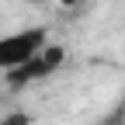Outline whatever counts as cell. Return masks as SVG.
Here are the masks:
<instances>
[{
  "label": "cell",
  "mask_w": 125,
  "mask_h": 125,
  "mask_svg": "<svg viewBox=\"0 0 125 125\" xmlns=\"http://www.w3.org/2000/svg\"><path fill=\"white\" fill-rule=\"evenodd\" d=\"M0 125H31V122H28V115H21V111H14V115H7L4 122H0Z\"/></svg>",
  "instance_id": "obj_3"
},
{
  "label": "cell",
  "mask_w": 125,
  "mask_h": 125,
  "mask_svg": "<svg viewBox=\"0 0 125 125\" xmlns=\"http://www.w3.org/2000/svg\"><path fill=\"white\" fill-rule=\"evenodd\" d=\"M45 45H49V31L45 28H24V31H14V35H4L0 38V73L28 62Z\"/></svg>",
  "instance_id": "obj_1"
},
{
  "label": "cell",
  "mask_w": 125,
  "mask_h": 125,
  "mask_svg": "<svg viewBox=\"0 0 125 125\" xmlns=\"http://www.w3.org/2000/svg\"><path fill=\"white\" fill-rule=\"evenodd\" d=\"M62 62H66V49H62V45H45L42 52H35L28 62H21V66L7 70L4 76H7L10 87H28V83H38L45 76H52Z\"/></svg>",
  "instance_id": "obj_2"
},
{
  "label": "cell",
  "mask_w": 125,
  "mask_h": 125,
  "mask_svg": "<svg viewBox=\"0 0 125 125\" xmlns=\"http://www.w3.org/2000/svg\"><path fill=\"white\" fill-rule=\"evenodd\" d=\"M101 125H125V108H118L115 115H108V122H101Z\"/></svg>",
  "instance_id": "obj_4"
},
{
  "label": "cell",
  "mask_w": 125,
  "mask_h": 125,
  "mask_svg": "<svg viewBox=\"0 0 125 125\" xmlns=\"http://www.w3.org/2000/svg\"><path fill=\"white\" fill-rule=\"evenodd\" d=\"M62 4H66V7H73V0H62Z\"/></svg>",
  "instance_id": "obj_5"
}]
</instances>
